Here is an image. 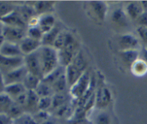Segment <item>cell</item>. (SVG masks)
Segmentation results:
<instances>
[{
  "mask_svg": "<svg viewBox=\"0 0 147 124\" xmlns=\"http://www.w3.org/2000/svg\"><path fill=\"white\" fill-rule=\"evenodd\" d=\"M27 91V89L22 83H16L5 86L2 92H4V93L7 94L14 99V98L18 97L19 95H22V94L24 93Z\"/></svg>",
  "mask_w": 147,
  "mask_h": 124,
  "instance_id": "9a60e30c",
  "label": "cell"
},
{
  "mask_svg": "<svg viewBox=\"0 0 147 124\" xmlns=\"http://www.w3.org/2000/svg\"><path fill=\"white\" fill-rule=\"evenodd\" d=\"M96 99L97 105H98L99 106L103 107L104 105H106L111 99L110 92L106 88L100 89L97 92Z\"/></svg>",
  "mask_w": 147,
  "mask_h": 124,
  "instance_id": "603a6c76",
  "label": "cell"
},
{
  "mask_svg": "<svg viewBox=\"0 0 147 124\" xmlns=\"http://www.w3.org/2000/svg\"><path fill=\"white\" fill-rule=\"evenodd\" d=\"M68 102V96L66 94L64 93H56L53 95L52 97V107L53 110H56L58 108L61 107L62 105L67 103Z\"/></svg>",
  "mask_w": 147,
  "mask_h": 124,
  "instance_id": "44dd1931",
  "label": "cell"
},
{
  "mask_svg": "<svg viewBox=\"0 0 147 124\" xmlns=\"http://www.w3.org/2000/svg\"><path fill=\"white\" fill-rule=\"evenodd\" d=\"M16 10L22 17L23 20L27 23V25L33 18L36 17V15L37 14L34 6L27 5V4L16 6Z\"/></svg>",
  "mask_w": 147,
  "mask_h": 124,
  "instance_id": "7c38bea8",
  "label": "cell"
},
{
  "mask_svg": "<svg viewBox=\"0 0 147 124\" xmlns=\"http://www.w3.org/2000/svg\"><path fill=\"white\" fill-rule=\"evenodd\" d=\"M42 79H40L37 76L29 73L27 74V76L24 78L22 84L27 91L29 90H35L37 87H38L39 84L40 83Z\"/></svg>",
  "mask_w": 147,
  "mask_h": 124,
  "instance_id": "ac0fdd59",
  "label": "cell"
},
{
  "mask_svg": "<svg viewBox=\"0 0 147 124\" xmlns=\"http://www.w3.org/2000/svg\"><path fill=\"white\" fill-rule=\"evenodd\" d=\"M43 35H44V33H42L38 25L34 26H30L27 28V36L31 38L41 41Z\"/></svg>",
  "mask_w": 147,
  "mask_h": 124,
  "instance_id": "f1b7e54d",
  "label": "cell"
},
{
  "mask_svg": "<svg viewBox=\"0 0 147 124\" xmlns=\"http://www.w3.org/2000/svg\"><path fill=\"white\" fill-rule=\"evenodd\" d=\"M68 87L67 78H66L65 72L61 75L54 83L52 84V88L55 94L56 93H64L65 92Z\"/></svg>",
  "mask_w": 147,
  "mask_h": 124,
  "instance_id": "e0dca14e",
  "label": "cell"
},
{
  "mask_svg": "<svg viewBox=\"0 0 147 124\" xmlns=\"http://www.w3.org/2000/svg\"><path fill=\"white\" fill-rule=\"evenodd\" d=\"M0 68L1 74L8 73L24 65V56L6 57L0 55Z\"/></svg>",
  "mask_w": 147,
  "mask_h": 124,
  "instance_id": "5b68a950",
  "label": "cell"
},
{
  "mask_svg": "<svg viewBox=\"0 0 147 124\" xmlns=\"http://www.w3.org/2000/svg\"><path fill=\"white\" fill-rule=\"evenodd\" d=\"M83 73L84 72H80L72 63L68 65L66 67L65 75L69 87L71 88L80 79Z\"/></svg>",
  "mask_w": 147,
  "mask_h": 124,
  "instance_id": "8fae6325",
  "label": "cell"
},
{
  "mask_svg": "<svg viewBox=\"0 0 147 124\" xmlns=\"http://www.w3.org/2000/svg\"><path fill=\"white\" fill-rule=\"evenodd\" d=\"M119 43L120 46L124 50L135 49L137 46H139L138 39L131 34H126L121 36Z\"/></svg>",
  "mask_w": 147,
  "mask_h": 124,
  "instance_id": "2e32d148",
  "label": "cell"
},
{
  "mask_svg": "<svg viewBox=\"0 0 147 124\" xmlns=\"http://www.w3.org/2000/svg\"><path fill=\"white\" fill-rule=\"evenodd\" d=\"M1 25V44L4 43V41L19 44L27 36V29Z\"/></svg>",
  "mask_w": 147,
  "mask_h": 124,
  "instance_id": "7a4b0ae2",
  "label": "cell"
},
{
  "mask_svg": "<svg viewBox=\"0 0 147 124\" xmlns=\"http://www.w3.org/2000/svg\"><path fill=\"white\" fill-rule=\"evenodd\" d=\"M126 11L128 14L133 19H138L141 14L144 12V9L142 5L136 2H132L129 4L126 7Z\"/></svg>",
  "mask_w": 147,
  "mask_h": 124,
  "instance_id": "cb8c5ba5",
  "label": "cell"
},
{
  "mask_svg": "<svg viewBox=\"0 0 147 124\" xmlns=\"http://www.w3.org/2000/svg\"><path fill=\"white\" fill-rule=\"evenodd\" d=\"M91 4L96 15L101 20H103L106 13V5L105 3L103 1H93Z\"/></svg>",
  "mask_w": 147,
  "mask_h": 124,
  "instance_id": "83f0119b",
  "label": "cell"
},
{
  "mask_svg": "<svg viewBox=\"0 0 147 124\" xmlns=\"http://www.w3.org/2000/svg\"><path fill=\"white\" fill-rule=\"evenodd\" d=\"M14 102V99L4 92H1L0 95V106H1V113H5L7 110L11 107Z\"/></svg>",
  "mask_w": 147,
  "mask_h": 124,
  "instance_id": "4316f807",
  "label": "cell"
},
{
  "mask_svg": "<svg viewBox=\"0 0 147 124\" xmlns=\"http://www.w3.org/2000/svg\"><path fill=\"white\" fill-rule=\"evenodd\" d=\"M98 124H109V117L106 113L100 114L98 118Z\"/></svg>",
  "mask_w": 147,
  "mask_h": 124,
  "instance_id": "f35d334b",
  "label": "cell"
},
{
  "mask_svg": "<svg viewBox=\"0 0 147 124\" xmlns=\"http://www.w3.org/2000/svg\"><path fill=\"white\" fill-rule=\"evenodd\" d=\"M22 107L20 106V105H17V103L14 102V103L11 105V107L7 110V112H5V114H7L8 116H9L10 118H12V119H16V118H19V117L21 116V115L24 113L22 110Z\"/></svg>",
  "mask_w": 147,
  "mask_h": 124,
  "instance_id": "4dcf8cb0",
  "label": "cell"
},
{
  "mask_svg": "<svg viewBox=\"0 0 147 124\" xmlns=\"http://www.w3.org/2000/svg\"><path fill=\"white\" fill-rule=\"evenodd\" d=\"M141 26L147 27V11H144L137 19Z\"/></svg>",
  "mask_w": 147,
  "mask_h": 124,
  "instance_id": "74e56055",
  "label": "cell"
},
{
  "mask_svg": "<svg viewBox=\"0 0 147 124\" xmlns=\"http://www.w3.org/2000/svg\"><path fill=\"white\" fill-rule=\"evenodd\" d=\"M76 45L65 48L57 50L58 53V61L59 65L64 67H67L68 65L73 62L75 57V50H76Z\"/></svg>",
  "mask_w": 147,
  "mask_h": 124,
  "instance_id": "30bf717a",
  "label": "cell"
},
{
  "mask_svg": "<svg viewBox=\"0 0 147 124\" xmlns=\"http://www.w3.org/2000/svg\"><path fill=\"white\" fill-rule=\"evenodd\" d=\"M14 124H38V123L30 114L23 113L21 116L14 119Z\"/></svg>",
  "mask_w": 147,
  "mask_h": 124,
  "instance_id": "1f68e13d",
  "label": "cell"
},
{
  "mask_svg": "<svg viewBox=\"0 0 147 124\" xmlns=\"http://www.w3.org/2000/svg\"><path fill=\"white\" fill-rule=\"evenodd\" d=\"M53 2L51 1H37L34 4V7L37 14H47V12L53 7Z\"/></svg>",
  "mask_w": 147,
  "mask_h": 124,
  "instance_id": "f546056e",
  "label": "cell"
},
{
  "mask_svg": "<svg viewBox=\"0 0 147 124\" xmlns=\"http://www.w3.org/2000/svg\"><path fill=\"white\" fill-rule=\"evenodd\" d=\"M34 118L35 119V121L38 123L39 121H41L42 122V123L45 121H48L49 118V114L47 113L46 111L44 110H39L37 113L35 114V115L34 116Z\"/></svg>",
  "mask_w": 147,
  "mask_h": 124,
  "instance_id": "d590c367",
  "label": "cell"
},
{
  "mask_svg": "<svg viewBox=\"0 0 147 124\" xmlns=\"http://www.w3.org/2000/svg\"><path fill=\"white\" fill-rule=\"evenodd\" d=\"M112 20L113 22L117 23V24L123 25L126 22V16L124 12L121 9L115 10L112 14Z\"/></svg>",
  "mask_w": 147,
  "mask_h": 124,
  "instance_id": "d6a6232c",
  "label": "cell"
},
{
  "mask_svg": "<svg viewBox=\"0 0 147 124\" xmlns=\"http://www.w3.org/2000/svg\"><path fill=\"white\" fill-rule=\"evenodd\" d=\"M0 55L6 57H16V56H24L22 53L19 44L4 41L1 44Z\"/></svg>",
  "mask_w": 147,
  "mask_h": 124,
  "instance_id": "9c48e42d",
  "label": "cell"
},
{
  "mask_svg": "<svg viewBox=\"0 0 147 124\" xmlns=\"http://www.w3.org/2000/svg\"><path fill=\"white\" fill-rule=\"evenodd\" d=\"M42 124H55V123L53 122H52V121H45V122H44L43 123H42Z\"/></svg>",
  "mask_w": 147,
  "mask_h": 124,
  "instance_id": "7bdbcfd3",
  "label": "cell"
},
{
  "mask_svg": "<svg viewBox=\"0 0 147 124\" xmlns=\"http://www.w3.org/2000/svg\"><path fill=\"white\" fill-rule=\"evenodd\" d=\"M1 22L4 25L24 29H27V26H28L27 23L23 20L22 17L20 16V14L17 12L16 10L10 14L1 17Z\"/></svg>",
  "mask_w": 147,
  "mask_h": 124,
  "instance_id": "52a82bcc",
  "label": "cell"
},
{
  "mask_svg": "<svg viewBox=\"0 0 147 124\" xmlns=\"http://www.w3.org/2000/svg\"><path fill=\"white\" fill-rule=\"evenodd\" d=\"M65 69L66 68L64 67V66H59L58 67L56 68L54 71L50 73L49 74H47V76H45L42 81L45 83L51 85L61 76L63 74H64L65 72Z\"/></svg>",
  "mask_w": 147,
  "mask_h": 124,
  "instance_id": "d6986e66",
  "label": "cell"
},
{
  "mask_svg": "<svg viewBox=\"0 0 147 124\" xmlns=\"http://www.w3.org/2000/svg\"><path fill=\"white\" fill-rule=\"evenodd\" d=\"M55 17L51 14H44L38 19V26L44 34L50 31L55 25Z\"/></svg>",
  "mask_w": 147,
  "mask_h": 124,
  "instance_id": "5bb4252c",
  "label": "cell"
},
{
  "mask_svg": "<svg viewBox=\"0 0 147 124\" xmlns=\"http://www.w3.org/2000/svg\"><path fill=\"white\" fill-rule=\"evenodd\" d=\"M24 66L27 68L29 73L42 79L44 76H43L42 70L39 49L33 53L24 56Z\"/></svg>",
  "mask_w": 147,
  "mask_h": 124,
  "instance_id": "3957f363",
  "label": "cell"
},
{
  "mask_svg": "<svg viewBox=\"0 0 147 124\" xmlns=\"http://www.w3.org/2000/svg\"><path fill=\"white\" fill-rule=\"evenodd\" d=\"M15 10L16 6L12 5V4H9V2L1 1V3H0V14H1V17L10 14Z\"/></svg>",
  "mask_w": 147,
  "mask_h": 124,
  "instance_id": "836d02e7",
  "label": "cell"
},
{
  "mask_svg": "<svg viewBox=\"0 0 147 124\" xmlns=\"http://www.w3.org/2000/svg\"><path fill=\"white\" fill-rule=\"evenodd\" d=\"M19 46L22 54L26 56L38 50L42 46V43L40 40H34L27 36L19 43Z\"/></svg>",
  "mask_w": 147,
  "mask_h": 124,
  "instance_id": "ba28073f",
  "label": "cell"
},
{
  "mask_svg": "<svg viewBox=\"0 0 147 124\" xmlns=\"http://www.w3.org/2000/svg\"><path fill=\"white\" fill-rule=\"evenodd\" d=\"M138 33L142 39L145 41H147V27L141 26L138 29Z\"/></svg>",
  "mask_w": 147,
  "mask_h": 124,
  "instance_id": "60d3db41",
  "label": "cell"
},
{
  "mask_svg": "<svg viewBox=\"0 0 147 124\" xmlns=\"http://www.w3.org/2000/svg\"><path fill=\"white\" fill-rule=\"evenodd\" d=\"M69 110H70V105H68V103H66L57 109L55 110V113L57 116H63L68 112Z\"/></svg>",
  "mask_w": 147,
  "mask_h": 124,
  "instance_id": "8d00e7d4",
  "label": "cell"
},
{
  "mask_svg": "<svg viewBox=\"0 0 147 124\" xmlns=\"http://www.w3.org/2000/svg\"><path fill=\"white\" fill-rule=\"evenodd\" d=\"M72 63H73V64L78 69H79L80 72H86L87 63H86V59H85L84 56H83V53H82L81 51L76 53L74 59H73Z\"/></svg>",
  "mask_w": 147,
  "mask_h": 124,
  "instance_id": "484cf974",
  "label": "cell"
},
{
  "mask_svg": "<svg viewBox=\"0 0 147 124\" xmlns=\"http://www.w3.org/2000/svg\"><path fill=\"white\" fill-rule=\"evenodd\" d=\"M121 57L125 63L129 65H134L137 61L139 57V51L136 49L123 50L121 53Z\"/></svg>",
  "mask_w": 147,
  "mask_h": 124,
  "instance_id": "7402d4cb",
  "label": "cell"
},
{
  "mask_svg": "<svg viewBox=\"0 0 147 124\" xmlns=\"http://www.w3.org/2000/svg\"><path fill=\"white\" fill-rule=\"evenodd\" d=\"M142 54H143L144 59V61L147 63V48H143L142 50Z\"/></svg>",
  "mask_w": 147,
  "mask_h": 124,
  "instance_id": "b9f144b4",
  "label": "cell"
},
{
  "mask_svg": "<svg viewBox=\"0 0 147 124\" xmlns=\"http://www.w3.org/2000/svg\"><path fill=\"white\" fill-rule=\"evenodd\" d=\"M27 74H28V71L24 65L18 69L8 72V73L1 74L2 85L1 87V92H2L4 87L7 85L16 83H22Z\"/></svg>",
  "mask_w": 147,
  "mask_h": 124,
  "instance_id": "277c9868",
  "label": "cell"
},
{
  "mask_svg": "<svg viewBox=\"0 0 147 124\" xmlns=\"http://www.w3.org/2000/svg\"><path fill=\"white\" fill-rule=\"evenodd\" d=\"M62 31L60 25L55 24V25L51 29L49 32L46 33L43 35L42 39L41 40L42 46H53L54 45L55 41L57 38L59 33Z\"/></svg>",
  "mask_w": 147,
  "mask_h": 124,
  "instance_id": "4fadbf2b",
  "label": "cell"
},
{
  "mask_svg": "<svg viewBox=\"0 0 147 124\" xmlns=\"http://www.w3.org/2000/svg\"><path fill=\"white\" fill-rule=\"evenodd\" d=\"M89 79V74L85 72L78 81L70 88V92L76 99H80L85 92L88 89L90 82Z\"/></svg>",
  "mask_w": 147,
  "mask_h": 124,
  "instance_id": "8992f818",
  "label": "cell"
},
{
  "mask_svg": "<svg viewBox=\"0 0 147 124\" xmlns=\"http://www.w3.org/2000/svg\"><path fill=\"white\" fill-rule=\"evenodd\" d=\"M40 98V97L37 95V94L36 93L34 90L27 91V100L24 108H30V109H34V108L38 109V103Z\"/></svg>",
  "mask_w": 147,
  "mask_h": 124,
  "instance_id": "d4e9b609",
  "label": "cell"
},
{
  "mask_svg": "<svg viewBox=\"0 0 147 124\" xmlns=\"http://www.w3.org/2000/svg\"><path fill=\"white\" fill-rule=\"evenodd\" d=\"M1 124H14L12 118L5 113L1 114Z\"/></svg>",
  "mask_w": 147,
  "mask_h": 124,
  "instance_id": "ab89813d",
  "label": "cell"
},
{
  "mask_svg": "<svg viewBox=\"0 0 147 124\" xmlns=\"http://www.w3.org/2000/svg\"><path fill=\"white\" fill-rule=\"evenodd\" d=\"M42 70L44 77L58 67V53L53 46H42L39 48Z\"/></svg>",
  "mask_w": 147,
  "mask_h": 124,
  "instance_id": "6da1fadb",
  "label": "cell"
},
{
  "mask_svg": "<svg viewBox=\"0 0 147 124\" xmlns=\"http://www.w3.org/2000/svg\"><path fill=\"white\" fill-rule=\"evenodd\" d=\"M34 91L40 98L46 97H53L55 94L51 85L42 82V80L40 83L39 84L37 89Z\"/></svg>",
  "mask_w": 147,
  "mask_h": 124,
  "instance_id": "ffe728a7",
  "label": "cell"
},
{
  "mask_svg": "<svg viewBox=\"0 0 147 124\" xmlns=\"http://www.w3.org/2000/svg\"><path fill=\"white\" fill-rule=\"evenodd\" d=\"M52 107V97H46L40 98L38 103L39 110L46 111Z\"/></svg>",
  "mask_w": 147,
  "mask_h": 124,
  "instance_id": "e575fe53",
  "label": "cell"
}]
</instances>
